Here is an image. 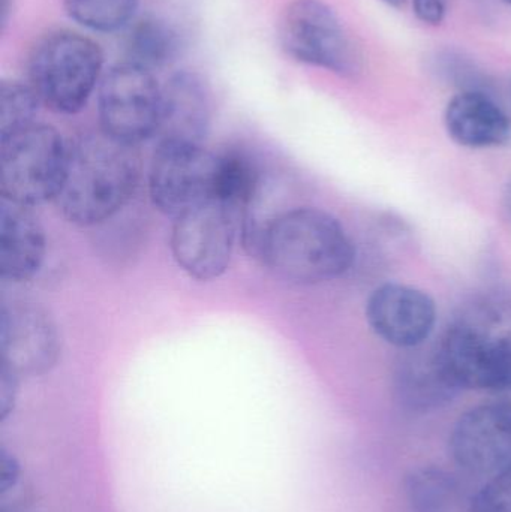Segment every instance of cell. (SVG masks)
I'll return each mask as SVG.
<instances>
[{
	"label": "cell",
	"instance_id": "cell-1",
	"mask_svg": "<svg viewBox=\"0 0 511 512\" xmlns=\"http://www.w3.org/2000/svg\"><path fill=\"white\" fill-rule=\"evenodd\" d=\"M246 245L276 276L315 285L347 273L356 252L338 219L323 210H288L264 227L245 230Z\"/></svg>",
	"mask_w": 511,
	"mask_h": 512
},
{
	"label": "cell",
	"instance_id": "cell-2",
	"mask_svg": "<svg viewBox=\"0 0 511 512\" xmlns=\"http://www.w3.org/2000/svg\"><path fill=\"white\" fill-rule=\"evenodd\" d=\"M140 164L132 146L104 132L68 144L65 174L54 198L69 224L95 227L113 218L137 191Z\"/></svg>",
	"mask_w": 511,
	"mask_h": 512
},
{
	"label": "cell",
	"instance_id": "cell-3",
	"mask_svg": "<svg viewBox=\"0 0 511 512\" xmlns=\"http://www.w3.org/2000/svg\"><path fill=\"white\" fill-rule=\"evenodd\" d=\"M455 384L495 393L511 385V301L488 297L464 307L438 346Z\"/></svg>",
	"mask_w": 511,
	"mask_h": 512
},
{
	"label": "cell",
	"instance_id": "cell-4",
	"mask_svg": "<svg viewBox=\"0 0 511 512\" xmlns=\"http://www.w3.org/2000/svg\"><path fill=\"white\" fill-rule=\"evenodd\" d=\"M102 65L104 56L95 41L71 30H54L32 48L30 86L54 113L77 114L92 96Z\"/></svg>",
	"mask_w": 511,
	"mask_h": 512
},
{
	"label": "cell",
	"instance_id": "cell-5",
	"mask_svg": "<svg viewBox=\"0 0 511 512\" xmlns=\"http://www.w3.org/2000/svg\"><path fill=\"white\" fill-rule=\"evenodd\" d=\"M68 144L48 125L33 123L0 138V194L32 207L54 201L65 174Z\"/></svg>",
	"mask_w": 511,
	"mask_h": 512
},
{
	"label": "cell",
	"instance_id": "cell-6",
	"mask_svg": "<svg viewBox=\"0 0 511 512\" xmlns=\"http://www.w3.org/2000/svg\"><path fill=\"white\" fill-rule=\"evenodd\" d=\"M279 41L297 62L345 78L362 71V54L338 14L321 0H294L279 20Z\"/></svg>",
	"mask_w": 511,
	"mask_h": 512
},
{
	"label": "cell",
	"instance_id": "cell-7",
	"mask_svg": "<svg viewBox=\"0 0 511 512\" xmlns=\"http://www.w3.org/2000/svg\"><path fill=\"white\" fill-rule=\"evenodd\" d=\"M161 105L162 87L153 72L132 63L113 66L99 84L101 131L128 146L156 137Z\"/></svg>",
	"mask_w": 511,
	"mask_h": 512
},
{
	"label": "cell",
	"instance_id": "cell-8",
	"mask_svg": "<svg viewBox=\"0 0 511 512\" xmlns=\"http://www.w3.org/2000/svg\"><path fill=\"white\" fill-rule=\"evenodd\" d=\"M240 213L216 200L204 201L174 219L171 254L188 276L218 279L230 267Z\"/></svg>",
	"mask_w": 511,
	"mask_h": 512
},
{
	"label": "cell",
	"instance_id": "cell-9",
	"mask_svg": "<svg viewBox=\"0 0 511 512\" xmlns=\"http://www.w3.org/2000/svg\"><path fill=\"white\" fill-rule=\"evenodd\" d=\"M216 153L203 146L162 143L156 146L149 171L153 206L176 219L192 207L213 200Z\"/></svg>",
	"mask_w": 511,
	"mask_h": 512
},
{
	"label": "cell",
	"instance_id": "cell-10",
	"mask_svg": "<svg viewBox=\"0 0 511 512\" xmlns=\"http://www.w3.org/2000/svg\"><path fill=\"white\" fill-rule=\"evenodd\" d=\"M56 322L38 304L14 301L0 313V367L17 376H41L60 358Z\"/></svg>",
	"mask_w": 511,
	"mask_h": 512
},
{
	"label": "cell",
	"instance_id": "cell-11",
	"mask_svg": "<svg viewBox=\"0 0 511 512\" xmlns=\"http://www.w3.org/2000/svg\"><path fill=\"white\" fill-rule=\"evenodd\" d=\"M450 453L465 471L494 475L511 463V409L492 397L465 412L450 435Z\"/></svg>",
	"mask_w": 511,
	"mask_h": 512
},
{
	"label": "cell",
	"instance_id": "cell-12",
	"mask_svg": "<svg viewBox=\"0 0 511 512\" xmlns=\"http://www.w3.org/2000/svg\"><path fill=\"white\" fill-rule=\"evenodd\" d=\"M366 319L384 342L413 349L423 345L434 331L437 307L434 300L420 289L386 283L369 297Z\"/></svg>",
	"mask_w": 511,
	"mask_h": 512
},
{
	"label": "cell",
	"instance_id": "cell-13",
	"mask_svg": "<svg viewBox=\"0 0 511 512\" xmlns=\"http://www.w3.org/2000/svg\"><path fill=\"white\" fill-rule=\"evenodd\" d=\"M213 102L209 86L197 72L180 71L162 87L158 144L201 146L212 123Z\"/></svg>",
	"mask_w": 511,
	"mask_h": 512
},
{
	"label": "cell",
	"instance_id": "cell-14",
	"mask_svg": "<svg viewBox=\"0 0 511 512\" xmlns=\"http://www.w3.org/2000/svg\"><path fill=\"white\" fill-rule=\"evenodd\" d=\"M47 239L30 207L0 201V274L9 282L32 279L45 258Z\"/></svg>",
	"mask_w": 511,
	"mask_h": 512
},
{
	"label": "cell",
	"instance_id": "cell-15",
	"mask_svg": "<svg viewBox=\"0 0 511 512\" xmlns=\"http://www.w3.org/2000/svg\"><path fill=\"white\" fill-rule=\"evenodd\" d=\"M444 123L450 138L470 149L501 146L510 138L509 117L483 90L458 93L447 105Z\"/></svg>",
	"mask_w": 511,
	"mask_h": 512
},
{
	"label": "cell",
	"instance_id": "cell-16",
	"mask_svg": "<svg viewBox=\"0 0 511 512\" xmlns=\"http://www.w3.org/2000/svg\"><path fill=\"white\" fill-rule=\"evenodd\" d=\"M459 390L438 349L405 358L396 373V393L402 405L411 411L441 408L452 402Z\"/></svg>",
	"mask_w": 511,
	"mask_h": 512
},
{
	"label": "cell",
	"instance_id": "cell-17",
	"mask_svg": "<svg viewBox=\"0 0 511 512\" xmlns=\"http://www.w3.org/2000/svg\"><path fill=\"white\" fill-rule=\"evenodd\" d=\"M261 174L257 161L243 149L216 153L213 200L246 212L260 191Z\"/></svg>",
	"mask_w": 511,
	"mask_h": 512
},
{
	"label": "cell",
	"instance_id": "cell-18",
	"mask_svg": "<svg viewBox=\"0 0 511 512\" xmlns=\"http://www.w3.org/2000/svg\"><path fill=\"white\" fill-rule=\"evenodd\" d=\"M126 62L153 72L171 65L182 50V36L176 27L156 17L141 18L129 27Z\"/></svg>",
	"mask_w": 511,
	"mask_h": 512
},
{
	"label": "cell",
	"instance_id": "cell-19",
	"mask_svg": "<svg viewBox=\"0 0 511 512\" xmlns=\"http://www.w3.org/2000/svg\"><path fill=\"white\" fill-rule=\"evenodd\" d=\"M407 495L414 512H473L474 496L441 469L414 471L407 478Z\"/></svg>",
	"mask_w": 511,
	"mask_h": 512
},
{
	"label": "cell",
	"instance_id": "cell-20",
	"mask_svg": "<svg viewBox=\"0 0 511 512\" xmlns=\"http://www.w3.org/2000/svg\"><path fill=\"white\" fill-rule=\"evenodd\" d=\"M66 14L93 32H116L134 20L138 0H63Z\"/></svg>",
	"mask_w": 511,
	"mask_h": 512
},
{
	"label": "cell",
	"instance_id": "cell-21",
	"mask_svg": "<svg viewBox=\"0 0 511 512\" xmlns=\"http://www.w3.org/2000/svg\"><path fill=\"white\" fill-rule=\"evenodd\" d=\"M38 95L32 86L20 81H2L0 84V138L8 137L35 123Z\"/></svg>",
	"mask_w": 511,
	"mask_h": 512
},
{
	"label": "cell",
	"instance_id": "cell-22",
	"mask_svg": "<svg viewBox=\"0 0 511 512\" xmlns=\"http://www.w3.org/2000/svg\"><path fill=\"white\" fill-rule=\"evenodd\" d=\"M473 512H511V463L474 495Z\"/></svg>",
	"mask_w": 511,
	"mask_h": 512
},
{
	"label": "cell",
	"instance_id": "cell-23",
	"mask_svg": "<svg viewBox=\"0 0 511 512\" xmlns=\"http://www.w3.org/2000/svg\"><path fill=\"white\" fill-rule=\"evenodd\" d=\"M23 480L20 462L5 447L0 448V492L2 499L15 492Z\"/></svg>",
	"mask_w": 511,
	"mask_h": 512
},
{
	"label": "cell",
	"instance_id": "cell-24",
	"mask_svg": "<svg viewBox=\"0 0 511 512\" xmlns=\"http://www.w3.org/2000/svg\"><path fill=\"white\" fill-rule=\"evenodd\" d=\"M18 384H20V376L5 367H0V421L2 423H5L14 411L18 397Z\"/></svg>",
	"mask_w": 511,
	"mask_h": 512
},
{
	"label": "cell",
	"instance_id": "cell-25",
	"mask_svg": "<svg viewBox=\"0 0 511 512\" xmlns=\"http://www.w3.org/2000/svg\"><path fill=\"white\" fill-rule=\"evenodd\" d=\"M416 17L429 26H440L447 14L446 0H413Z\"/></svg>",
	"mask_w": 511,
	"mask_h": 512
},
{
	"label": "cell",
	"instance_id": "cell-26",
	"mask_svg": "<svg viewBox=\"0 0 511 512\" xmlns=\"http://www.w3.org/2000/svg\"><path fill=\"white\" fill-rule=\"evenodd\" d=\"M11 0H0V21H2V26H5L6 21L9 18V12H11Z\"/></svg>",
	"mask_w": 511,
	"mask_h": 512
},
{
	"label": "cell",
	"instance_id": "cell-27",
	"mask_svg": "<svg viewBox=\"0 0 511 512\" xmlns=\"http://www.w3.org/2000/svg\"><path fill=\"white\" fill-rule=\"evenodd\" d=\"M383 2L390 6V8L401 9L404 8L407 0H383Z\"/></svg>",
	"mask_w": 511,
	"mask_h": 512
},
{
	"label": "cell",
	"instance_id": "cell-28",
	"mask_svg": "<svg viewBox=\"0 0 511 512\" xmlns=\"http://www.w3.org/2000/svg\"><path fill=\"white\" fill-rule=\"evenodd\" d=\"M504 200H506V209H507V212H509V215L511 218V180H510L509 185H507L506 197H504Z\"/></svg>",
	"mask_w": 511,
	"mask_h": 512
},
{
	"label": "cell",
	"instance_id": "cell-29",
	"mask_svg": "<svg viewBox=\"0 0 511 512\" xmlns=\"http://www.w3.org/2000/svg\"><path fill=\"white\" fill-rule=\"evenodd\" d=\"M503 2H506L507 5H510L511 6V0H503Z\"/></svg>",
	"mask_w": 511,
	"mask_h": 512
}]
</instances>
